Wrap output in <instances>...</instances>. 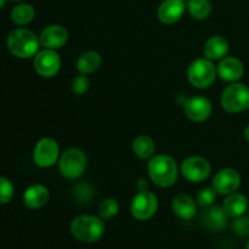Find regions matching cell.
Masks as SVG:
<instances>
[{
	"mask_svg": "<svg viewBox=\"0 0 249 249\" xmlns=\"http://www.w3.org/2000/svg\"><path fill=\"white\" fill-rule=\"evenodd\" d=\"M148 175L158 187H170L178 179V165L173 157L168 155H158L151 158L148 163Z\"/></svg>",
	"mask_w": 249,
	"mask_h": 249,
	"instance_id": "6da1fadb",
	"label": "cell"
},
{
	"mask_svg": "<svg viewBox=\"0 0 249 249\" xmlns=\"http://www.w3.org/2000/svg\"><path fill=\"white\" fill-rule=\"evenodd\" d=\"M6 1L7 0H0V10H1L5 5H6Z\"/></svg>",
	"mask_w": 249,
	"mask_h": 249,
	"instance_id": "4dcf8cb0",
	"label": "cell"
},
{
	"mask_svg": "<svg viewBox=\"0 0 249 249\" xmlns=\"http://www.w3.org/2000/svg\"><path fill=\"white\" fill-rule=\"evenodd\" d=\"M223 209L226 215L231 218H240L248 209V199L242 194H231L224 201Z\"/></svg>",
	"mask_w": 249,
	"mask_h": 249,
	"instance_id": "ffe728a7",
	"label": "cell"
},
{
	"mask_svg": "<svg viewBox=\"0 0 249 249\" xmlns=\"http://www.w3.org/2000/svg\"><path fill=\"white\" fill-rule=\"evenodd\" d=\"M155 150V142H153V140L150 136H138L133 142L134 153H135V156H138L140 160H148V158H152Z\"/></svg>",
	"mask_w": 249,
	"mask_h": 249,
	"instance_id": "603a6c76",
	"label": "cell"
},
{
	"mask_svg": "<svg viewBox=\"0 0 249 249\" xmlns=\"http://www.w3.org/2000/svg\"><path fill=\"white\" fill-rule=\"evenodd\" d=\"M187 10H189L191 17L202 21L211 15L212 5L209 0H189Z\"/></svg>",
	"mask_w": 249,
	"mask_h": 249,
	"instance_id": "cb8c5ba5",
	"label": "cell"
},
{
	"mask_svg": "<svg viewBox=\"0 0 249 249\" xmlns=\"http://www.w3.org/2000/svg\"><path fill=\"white\" fill-rule=\"evenodd\" d=\"M102 58L96 51H87L79 56L77 61V70L83 74H90L101 67Z\"/></svg>",
	"mask_w": 249,
	"mask_h": 249,
	"instance_id": "44dd1931",
	"label": "cell"
},
{
	"mask_svg": "<svg viewBox=\"0 0 249 249\" xmlns=\"http://www.w3.org/2000/svg\"><path fill=\"white\" fill-rule=\"evenodd\" d=\"M12 1H21V0H12Z\"/></svg>",
	"mask_w": 249,
	"mask_h": 249,
	"instance_id": "d6a6232c",
	"label": "cell"
},
{
	"mask_svg": "<svg viewBox=\"0 0 249 249\" xmlns=\"http://www.w3.org/2000/svg\"><path fill=\"white\" fill-rule=\"evenodd\" d=\"M241 186V175L232 168L221 169L214 175L213 187L218 194L231 195L235 194Z\"/></svg>",
	"mask_w": 249,
	"mask_h": 249,
	"instance_id": "8fae6325",
	"label": "cell"
},
{
	"mask_svg": "<svg viewBox=\"0 0 249 249\" xmlns=\"http://www.w3.org/2000/svg\"><path fill=\"white\" fill-rule=\"evenodd\" d=\"M181 174L187 181L202 182L211 174V164L203 157H189L182 163Z\"/></svg>",
	"mask_w": 249,
	"mask_h": 249,
	"instance_id": "30bf717a",
	"label": "cell"
},
{
	"mask_svg": "<svg viewBox=\"0 0 249 249\" xmlns=\"http://www.w3.org/2000/svg\"><path fill=\"white\" fill-rule=\"evenodd\" d=\"M60 157L58 143L51 138H44L36 142L33 151V160L39 168H48L55 164Z\"/></svg>",
	"mask_w": 249,
	"mask_h": 249,
	"instance_id": "ba28073f",
	"label": "cell"
},
{
	"mask_svg": "<svg viewBox=\"0 0 249 249\" xmlns=\"http://www.w3.org/2000/svg\"><path fill=\"white\" fill-rule=\"evenodd\" d=\"M158 209V199L156 195L147 190H141L131 201L130 211L135 219L146 221L152 218Z\"/></svg>",
	"mask_w": 249,
	"mask_h": 249,
	"instance_id": "52a82bcc",
	"label": "cell"
},
{
	"mask_svg": "<svg viewBox=\"0 0 249 249\" xmlns=\"http://www.w3.org/2000/svg\"><path fill=\"white\" fill-rule=\"evenodd\" d=\"M229 43L224 36H213L204 44V56L209 60H221L229 53Z\"/></svg>",
	"mask_w": 249,
	"mask_h": 249,
	"instance_id": "d6986e66",
	"label": "cell"
},
{
	"mask_svg": "<svg viewBox=\"0 0 249 249\" xmlns=\"http://www.w3.org/2000/svg\"><path fill=\"white\" fill-rule=\"evenodd\" d=\"M216 74L218 72H216L215 66L213 65L212 60L207 57L195 60L187 70V78H189L190 84L197 89H207L213 85Z\"/></svg>",
	"mask_w": 249,
	"mask_h": 249,
	"instance_id": "277c9868",
	"label": "cell"
},
{
	"mask_svg": "<svg viewBox=\"0 0 249 249\" xmlns=\"http://www.w3.org/2000/svg\"><path fill=\"white\" fill-rule=\"evenodd\" d=\"M221 106L229 113H240L249 108V88L242 83H232L221 94Z\"/></svg>",
	"mask_w": 249,
	"mask_h": 249,
	"instance_id": "5b68a950",
	"label": "cell"
},
{
	"mask_svg": "<svg viewBox=\"0 0 249 249\" xmlns=\"http://www.w3.org/2000/svg\"><path fill=\"white\" fill-rule=\"evenodd\" d=\"M39 40L45 49L57 50L67 43L68 32L61 24H51L43 29L40 36H39Z\"/></svg>",
	"mask_w": 249,
	"mask_h": 249,
	"instance_id": "4fadbf2b",
	"label": "cell"
},
{
	"mask_svg": "<svg viewBox=\"0 0 249 249\" xmlns=\"http://www.w3.org/2000/svg\"><path fill=\"white\" fill-rule=\"evenodd\" d=\"M202 223L208 230L221 231L228 225V215L220 207L211 206L202 213Z\"/></svg>",
	"mask_w": 249,
	"mask_h": 249,
	"instance_id": "e0dca14e",
	"label": "cell"
},
{
	"mask_svg": "<svg viewBox=\"0 0 249 249\" xmlns=\"http://www.w3.org/2000/svg\"><path fill=\"white\" fill-rule=\"evenodd\" d=\"M184 111L187 118L192 122H204L211 117L212 104L207 97L194 96L184 102Z\"/></svg>",
	"mask_w": 249,
	"mask_h": 249,
	"instance_id": "7c38bea8",
	"label": "cell"
},
{
	"mask_svg": "<svg viewBox=\"0 0 249 249\" xmlns=\"http://www.w3.org/2000/svg\"><path fill=\"white\" fill-rule=\"evenodd\" d=\"M90 82L88 79L87 74H83L80 73L79 75L74 77V79L72 80V91L74 95H84L85 92L89 90Z\"/></svg>",
	"mask_w": 249,
	"mask_h": 249,
	"instance_id": "83f0119b",
	"label": "cell"
},
{
	"mask_svg": "<svg viewBox=\"0 0 249 249\" xmlns=\"http://www.w3.org/2000/svg\"><path fill=\"white\" fill-rule=\"evenodd\" d=\"M14 185L6 178L0 177V204H6L14 197Z\"/></svg>",
	"mask_w": 249,
	"mask_h": 249,
	"instance_id": "4316f807",
	"label": "cell"
},
{
	"mask_svg": "<svg viewBox=\"0 0 249 249\" xmlns=\"http://www.w3.org/2000/svg\"><path fill=\"white\" fill-rule=\"evenodd\" d=\"M61 68L60 55L55 50L44 49L36 53L34 57V70L40 77L51 78L58 73Z\"/></svg>",
	"mask_w": 249,
	"mask_h": 249,
	"instance_id": "9c48e42d",
	"label": "cell"
},
{
	"mask_svg": "<svg viewBox=\"0 0 249 249\" xmlns=\"http://www.w3.org/2000/svg\"><path fill=\"white\" fill-rule=\"evenodd\" d=\"M243 134H245V139L249 142V125L246 126V129H245V131H243Z\"/></svg>",
	"mask_w": 249,
	"mask_h": 249,
	"instance_id": "f546056e",
	"label": "cell"
},
{
	"mask_svg": "<svg viewBox=\"0 0 249 249\" xmlns=\"http://www.w3.org/2000/svg\"><path fill=\"white\" fill-rule=\"evenodd\" d=\"M34 16H36V10L27 2H21L11 10V19L17 26H26L31 23Z\"/></svg>",
	"mask_w": 249,
	"mask_h": 249,
	"instance_id": "7402d4cb",
	"label": "cell"
},
{
	"mask_svg": "<svg viewBox=\"0 0 249 249\" xmlns=\"http://www.w3.org/2000/svg\"><path fill=\"white\" fill-rule=\"evenodd\" d=\"M100 215H101L102 220H109V219L114 218L119 212V204L116 199L113 198H106L100 203L99 207Z\"/></svg>",
	"mask_w": 249,
	"mask_h": 249,
	"instance_id": "d4e9b609",
	"label": "cell"
},
{
	"mask_svg": "<svg viewBox=\"0 0 249 249\" xmlns=\"http://www.w3.org/2000/svg\"><path fill=\"white\" fill-rule=\"evenodd\" d=\"M185 12L182 0H164L158 7V18L164 24H173L179 21Z\"/></svg>",
	"mask_w": 249,
	"mask_h": 249,
	"instance_id": "9a60e30c",
	"label": "cell"
},
{
	"mask_svg": "<svg viewBox=\"0 0 249 249\" xmlns=\"http://www.w3.org/2000/svg\"><path fill=\"white\" fill-rule=\"evenodd\" d=\"M71 232L80 242L94 243L104 235V220L94 215H79L71 224Z\"/></svg>",
	"mask_w": 249,
	"mask_h": 249,
	"instance_id": "3957f363",
	"label": "cell"
},
{
	"mask_svg": "<svg viewBox=\"0 0 249 249\" xmlns=\"http://www.w3.org/2000/svg\"><path fill=\"white\" fill-rule=\"evenodd\" d=\"M87 168V156L79 148H70L62 153L58 160L61 174L68 179H77Z\"/></svg>",
	"mask_w": 249,
	"mask_h": 249,
	"instance_id": "8992f818",
	"label": "cell"
},
{
	"mask_svg": "<svg viewBox=\"0 0 249 249\" xmlns=\"http://www.w3.org/2000/svg\"><path fill=\"white\" fill-rule=\"evenodd\" d=\"M49 197H50V194H49L48 187L40 184H36L29 186L24 191L23 203L29 209H39L48 203Z\"/></svg>",
	"mask_w": 249,
	"mask_h": 249,
	"instance_id": "2e32d148",
	"label": "cell"
},
{
	"mask_svg": "<svg viewBox=\"0 0 249 249\" xmlns=\"http://www.w3.org/2000/svg\"><path fill=\"white\" fill-rule=\"evenodd\" d=\"M246 249H249V241H248V243H247V248Z\"/></svg>",
	"mask_w": 249,
	"mask_h": 249,
	"instance_id": "1f68e13d",
	"label": "cell"
},
{
	"mask_svg": "<svg viewBox=\"0 0 249 249\" xmlns=\"http://www.w3.org/2000/svg\"><path fill=\"white\" fill-rule=\"evenodd\" d=\"M216 194L218 192L214 190V187L213 189L212 187H204V189L199 190L196 197L197 204L202 208H208V207L213 206L216 199Z\"/></svg>",
	"mask_w": 249,
	"mask_h": 249,
	"instance_id": "484cf974",
	"label": "cell"
},
{
	"mask_svg": "<svg viewBox=\"0 0 249 249\" xmlns=\"http://www.w3.org/2000/svg\"><path fill=\"white\" fill-rule=\"evenodd\" d=\"M216 72L223 80L233 83L242 78L243 73H245V67L238 58L226 56V57L221 58V61L219 62Z\"/></svg>",
	"mask_w": 249,
	"mask_h": 249,
	"instance_id": "5bb4252c",
	"label": "cell"
},
{
	"mask_svg": "<svg viewBox=\"0 0 249 249\" xmlns=\"http://www.w3.org/2000/svg\"><path fill=\"white\" fill-rule=\"evenodd\" d=\"M172 208L175 215L179 216L182 220H190L197 213L196 202L186 194H180L175 196L172 202Z\"/></svg>",
	"mask_w": 249,
	"mask_h": 249,
	"instance_id": "ac0fdd59",
	"label": "cell"
},
{
	"mask_svg": "<svg viewBox=\"0 0 249 249\" xmlns=\"http://www.w3.org/2000/svg\"><path fill=\"white\" fill-rule=\"evenodd\" d=\"M40 40L32 31L16 28L7 36L6 45L10 53L18 58H29L38 53Z\"/></svg>",
	"mask_w": 249,
	"mask_h": 249,
	"instance_id": "7a4b0ae2",
	"label": "cell"
},
{
	"mask_svg": "<svg viewBox=\"0 0 249 249\" xmlns=\"http://www.w3.org/2000/svg\"><path fill=\"white\" fill-rule=\"evenodd\" d=\"M233 228H235V231L241 236L249 235V218H237V220L233 224Z\"/></svg>",
	"mask_w": 249,
	"mask_h": 249,
	"instance_id": "f1b7e54d",
	"label": "cell"
}]
</instances>
